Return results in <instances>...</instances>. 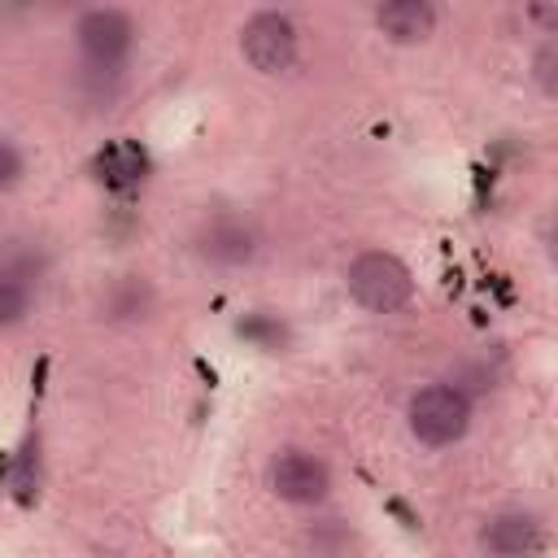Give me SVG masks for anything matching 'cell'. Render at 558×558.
Instances as JSON below:
<instances>
[{
    "mask_svg": "<svg viewBox=\"0 0 558 558\" xmlns=\"http://www.w3.org/2000/svg\"><path fill=\"white\" fill-rule=\"evenodd\" d=\"M235 331H240L244 340L262 344V349H283V344H288V327H283L279 318H270V314H248Z\"/></svg>",
    "mask_w": 558,
    "mask_h": 558,
    "instance_id": "obj_11",
    "label": "cell"
},
{
    "mask_svg": "<svg viewBox=\"0 0 558 558\" xmlns=\"http://www.w3.org/2000/svg\"><path fill=\"white\" fill-rule=\"evenodd\" d=\"M96 170H100V179H109L113 187H126V183H140V179L148 174V157H144L140 144L113 140V144L96 157Z\"/></svg>",
    "mask_w": 558,
    "mask_h": 558,
    "instance_id": "obj_9",
    "label": "cell"
},
{
    "mask_svg": "<svg viewBox=\"0 0 558 558\" xmlns=\"http://www.w3.org/2000/svg\"><path fill=\"white\" fill-rule=\"evenodd\" d=\"M148 305V288L140 283V279H126L118 292H113V314L122 318V314H140Z\"/></svg>",
    "mask_w": 558,
    "mask_h": 558,
    "instance_id": "obj_12",
    "label": "cell"
},
{
    "mask_svg": "<svg viewBox=\"0 0 558 558\" xmlns=\"http://www.w3.org/2000/svg\"><path fill=\"white\" fill-rule=\"evenodd\" d=\"M480 545L488 554H501V558H514V554H532L541 549V523L532 514H497L488 519V527L480 532Z\"/></svg>",
    "mask_w": 558,
    "mask_h": 558,
    "instance_id": "obj_8",
    "label": "cell"
},
{
    "mask_svg": "<svg viewBox=\"0 0 558 558\" xmlns=\"http://www.w3.org/2000/svg\"><path fill=\"white\" fill-rule=\"evenodd\" d=\"M527 17L541 31H558V0H527Z\"/></svg>",
    "mask_w": 558,
    "mask_h": 558,
    "instance_id": "obj_13",
    "label": "cell"
},
{
    "mask_svg": "<svg viewBox=\"0 0 558 558\" xmlns=\"http://www.w3.org/2000/svg\"><path fill=\"white\" fill-rule=\"evenodd\" d=\"M131 39H135V26L118 9H92L78 22V48H83V57L96 61V65H105V70L118 65L131 52Z\"/></svg>",
    "mask_w": 558,
    "mask_h": 558,
    "instance_id": "obj_5",
    "label": "cell"
},
{
    "mask_svg": "<svg viewBox=\"0 0 558 558\" xmlns=\"http://www.w3.org/2000/svg\"><path fill=\"white\" fill-rule=\"evenodd\" d=\"M270 488H275L283 501H292V506H314V501L327 497L331 471H327V462H318V458L305 453V449H283V453L270 462Z\"/></svg>",
    "mask_w": 558,
    "mask_h": 558,
    "instance_id": "obj_4",
    "label": "cell"
},
{
    "mask_svg": "<svg viewBox=\"0 0 558 558\" xmlns=\"http://www.w3.org/2000/svg\"><path fill=\"white\" fill-rule=\"evenodd\" d=\"M536 78H541V92L554 96V44H545L536 52Z\"/></svg>",
    "mask_w": 558,
    "mask_h": 558,
    "instance_id": "obj_15",
    "label": "cell"
},
{
    "mask_svg": "<svg viewBox=\"0 0 558 558\" xmlns=\"http://www.w3.org/2000/svg\"><path fill=\"white\" fill-rule=\"evenodd\" d=\"M17 174H22V153L9 140H0V187H9Z\"/></svg>",
    "mask_w": 558,
    "mask_h": 558,
    "instance_id": "obj_14",
    "label": "cell"
},
{
    "mask_svg": "<svg viewBox=\"0 0 558 558\" xmlns=\"http://www.w3.org/2000/svg\"><path fill=\"white\" fill-rule=\"evenodd\" d=\"M196 248H201V257H209L218 266H244L257 253V231L240 218H214L196 235Z\"/></svg>",
    "mask_w": 558,
    "mask_h": 558,
    "instance_id": "obj_6",
    "label": "cell"
},
{
    "mask_svg": "<svg viewBox=\"0 0 558 558\" xmlns=\"http://www.w3.org/2000/svg\"><path fill=\"white\" fill-rule=\"evenodd\" d=\"M240 48L253 70L262 74H283L296 61V31L283 13H253L240 31Z\"/></svg>",
    "mask_w": 558,
    "mask_h": 558,
    "instance_id": "obj_3",
    "label": "cell"
},
{
    "mask_svg": "<svg viewBox=\"0 0 558 558\" xmlns=\"http://www.w3.org/2000/svg\"><path fill=\"white\" fill-rule=\"evenodd\" d=\"M26 305H31V279L13 266H0V327L22 323Z\"/></svg>",
    "mask_w": 558,
    "mask_h": 558,
    "instance_id": "obj_10",
    "label": "cell"
},
{
    "mask_svg": "<svg viewBox=\"0 0 558 558\" xmlns=\"http://www.w3.org/2000/svg\"><path fill=\"white\" fill-rule=\"evenodd\" d=\"M344 279H349L353 301H357L362 310H371V314H392V310H401V305L410 301V292H414V279H410L405 262L392 257V253H384V248L357 253Z\"/></svg>",
    "mask_w": 558,
    "mask_h": 558,
    "instance_id": "obj_1",
    "label": "cell"
},
{
    "mask_svg": "<svg viewBox=\"0 0 558 558\" xmlns=\"http://www.w3.org/2000/svg\"><path fill=\"white\" fill-rule=\"evenodd\" d=\"M466 423H471V401L453 384H427L410 401V432L432 449L453 445L466 432Z\"/></svg>",
    "mask_w": 558,
    "mask_h": 558,
    "instance_id": "obj_2",
    "label": "cell"
},
{
    "mask_svg": "<svg viewBox=\"0 0 558 558\" xmlns=\"http://www.w3.org/2000/svg\"><path fill=\"white\" fill-rule=\"evenodd\" d=\"M379 17V31L397 44H418L436 31V9L432 0H379L375 9Z\"/></svg>",
    "mask_w": 558,
    "mask_h": 558,
    "instance_id": "obj_7",
    "label": "cell"
}]
</instances>
